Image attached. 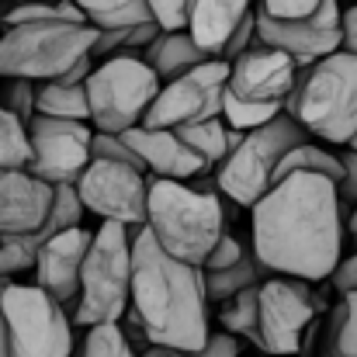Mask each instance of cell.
<instances>
[{
  "label": "cell",
  "mask_w": 357,
  "mask_h": 357,
  "mask_svg": "<svg viewBox=\"0 0 357 357\" xmlns=\"http://www.w3.org/2000/svg\"><path fill=\"white\" fill-rule=\"evenodd\" d=\"M347 219L340 212L337 184L316 174H291L278 181L250 208V246L257 260L278 278L326 281L344 264Z\"/></svg>",
  "instance_id": "6da1fadb"
},
{
  "label": "cell",
  "mask_w": 357,
  "mask_h": 357,
  "mask_svg": "<svg viewBox=\"0 0 357 357\" xmlns=\"http://www.w3.org/2000/svg\"><path fill=\"white\" fill-rule=\"evenodd\" d=\"M205 271L167 257L146 229L132 233V302L128 319L153 347L195 354L212 337Z\"/></svg>",
  "instance_id": "7a4b0ae2"
},
{
  "label": "cell",
  "mask_w": 357,
  "mask_h": 357,
  "mask_svg": "<svg viewBox=\"0 0 357 357\" xmlns=\"http://www.w3.org/2000/svg\"><path fill=\"white\" fill-rule=\"evenodd\" d=\"M146 233L156 239L167 257L191 267H205L208 253L229 233L226 198L219 191H198L181 181L149 177Z\"/></svg>",
  "instance_id": "3957f363"
},
{
  "label": "cell",
  "mask_w": 357,
  "mask_h": 357,
  "mask_svg": "<svg viewBox=\"0 0 357 357\" xmlns=\"http://www.w3.org/2000/svg\"><path fill=\"white\" fill-rule=\"evenodd\" d=\"M284 115L298 121L309 139L323 146H351L357 135V59L344 49L298 70Z\"/></svg>",
  "instance_id": "277c9868"
},
{
  "label": "cell",
  "mask_w": 357,
  "mask_h": 357,
  "mask_svg": "<svg viewBox=\"0 0 357 357\" xmlns=\"http://www.w3.org/2000/svg\"><path fill=\"white\" fill-rule=\"evenodd\" d=\"M87 21H28L0 31V80L56 84L98 45Z\"/></svg>",
  "instance_id": "5b68a950"
},
{
  "label": "cell",
  "mask_w": 357,
  "mask_h": 357,
  "mask_svg": "<svg viewBox=\"0 0 357 357\" xmlns=\"http://www.w3.org/2000/svg\"><path fill=\"white\" fill-rule=\"evenodd\" d=\"M132 302V229L101 222L80 274V298L73 309V326L91 330L121 323Z\"/></svg>",
  "instance_id": "8992f818"
},
{
  "label": "cell",
  "mask_w": 357,
  "mask_h": 357,
  "mask_svg": "<svg viewBox=\"0 0 357 357\" xmlns=\"http://www.w3.org/2000/svg\"><path fill=\"white\" fill-rule=\"evenodd\" d=\"M302 142H309V135L291 115H278L271 125L246 132L243 142L212 170L219 195L236 208H253L278 184L284 156Z\"/></svg>",
  "instance_id": "52a82bcc"
},
{
  "label": "cell",
  "mask_w": 357,
  "mask_h": 357,
  "mask_svg": "<svg viewBox=\"0 0 357 357\" xmlns=\"http://www.w3.org/2000/svg\"><path fill=\"white\" fill-rule=\"evenodd\" d=\"M160 77L139 56H112L101 59L87 80V105H91V128L101 135H125L139 128L156 94Z\"/></svg>",
  "instance_id": "ba28073f"
},
{
  "label": "cell",
  "mask_w": 357,
  "mask_h": 357,
  "mask_svg": "<svg viewBox=\"0 0 357 357\" xmlns=\"http://www.w3.org/2000/svg\"><path fill=\"white\" fill-rule=\"evenodd\" d=\"M10 357H73L77 337L70 312L38 284H10L0 295Z\"/></svg>",
  "instance_id": "9c48e42d"
},
{
  "label": "cell",
  "mask_w": 357,
  "mask_h": 357,
  "mask_svg": "<svg viewBox=\"0 0 357 357\" xmlns=\"http://www.w3.org/2000/svg\"><path fill=\"white\" fill-rule=\"evenodd\" d=\"M319 309L323 302L309 281L271 274L260 284V302H257V333H260L257 351H264L267 357L298 354L305 347L309 330L316 326Z\"/></svg>",
  "instance_id": "30bf717a"
},
{
  "label": "cell",
  "mask_w": 357,
  "mask_h": 357,
  "mask_svg": "<svg viewBox=\"0 0 357 357\" xmlns=\"http://www.w3.org/2000/svg\"><path fill=\"white\" fill-rule=\"evenodd\" d=\"M84 208L98 215L101 222H115L125 229H146V208H149V174L121 163L91 160V167L73 184Z\"/></svg>",
  "instance_id": "8fae6325"
},
{
  "label": "cell",
  "mask_w": 357,
  "mask_h": 357,
  "mask_svg": "<svg viewBox=\"0 0 357 357\" xmlns=\"http://www.w3.org/2000/svg\"><path fill=\"white\" fill-rule=\"evenodd\" d=\"M226 80H229V63L212 59V63L191 70L188 77L163 84L142 125H146V128H167V132H177V128H184V125L222 119Z\"/></svg>",
  "instance_id": "7c38bea8"
},
{
  "label": "cell",
  "mask_w": 357,
  "mask_h": 357,
  "mask_svg": "<svg viewBox=\"0 0 357 357\" xmlns=\"http://www.w3.org/2000/svg\"><path fill=\"white\" fill-rule=\"evenodd\" d=\"M28 139H31L28 174L49 188H73L80 181V174L91 167L94 128L84 121H59L35 115L28 121Z\"/></svg>",
  "instance_id": "4fadbf2b"
},
{
  "label": "cell",
  "mask_w": 357,
  "mask_h": 357,
  "mask_svg": "<svg viewBox=\"0 0 357 357\" xmlns=\"http://www.w3.org/2000/svg\"><path fill=\"white\" fill-rule=\"evenodd\" d=\"M340 14H344V3L340 0H326L305 21H274V17H267V14L257 10V42L284 52L298 70H309L319 59L340 52V45H344Z\"/></svg>",
  "instance_id": "5bb4252c"
},
{
  "label": "cell",
  "mask_w": 357,
  "mask_h": 357,
  "mask_svg": "<svg viewBox=\"0 0 357 357\" xmlns=\"http://www.w3.org/2000/svg\"><path fill=\"white\" fill-rule=\"evenodd\" d=\"M295 80H298V66L271 49V45H253L250 52H243L239 59L229 63V80H226V91L236 98V101H250V105H281L288 101V94L295 91Z\"/></svg>",
  "instance_id": "9a60e30c"
},
{
  "label": "cell",
  "mask_w": 357,
  "mask_h": 357,
  "mask_svg": "<svg viewBox=\"0 0 357 357\" xmlns=\"http://www.w3.org/2000/svg\"><path fill=\"white\" fill-rule=\"evenodd\" d=\"M94 243L91 229H70L63 236L49 239L38 253V264H35V284L56 298L70 316L77 309V298H80V274H84V260H87V250Z\"/></svg>",
  "instance_id": "2e32d148"
},
{
  "label": "cell",
  "mask_w": 357,
  "mask_h": 357,
  "mask_svg": "<svg viewBox=\"0 0 357 357\" xmlns=\"http://www.w3.org/2000/svg\"><path fill=\"white\" fill-rule=\"evenodd\" d=\"M52 191L28 170H0V239L38 233L49 222Z\"/></svg>",
  "instance_id": "e0dca14e"
},
{
  "label": "cell",
  "mask_w": 357,
  "mask_h": 357,
  "mask_svg": "<svg viewBox=\"0 0 357 357\" xmlns=\"http://www.w3.org/2000/svg\"><path fill=\"white\" fill-rule=\"evenodd\" d=\"M125 142L132 146V153L139 156L142 170L153 177V181H195L202 174H208V167L184 146V139L177 132H167V128H132L125 132Z\"/></svg>",
  "instance_id": "ac0fdd59"
},
{
  "label": "cell",
  "mask_w": 357,
  "mask_h": 357,
  "mask_svg": "<svg viewBox=\"0 0 357 357\" xmlns=\"http://www.w3.org/2000/svg\"><path fill=\"white\" fill-rule=\"evenodd\" d=\"M253 14H257V0H195L188 35L195 38L202 52H208L212 59H222L229 38Z\"/></svg>",
  "instance_id": "d6986e66"
},
{
  "label": "cell",
  "mask_w": 357,
  "mask_h": 357,
  "mask_svg": "<svg viewBox=\"0 0 357 357\" xmlns=\"http://www.w3.org/2000/svg\"><path fill=\"white\" fill-rule=\"evenodd\" d=\"M139 59L160 77V84L181 80V77H188L191 70L212 63V56L202 52L188 31H160Z\"/></svg>",
  "instance_id": "ffe728a7"
},
{
  "label": "cell",
  "mask_w": 357,
  "mask_h": 357,
  "mask_svg": "<svg viewBox=\"0 0 357 357\" xmlns=\"http://www.w3.org/2000/svg\"><path fill=\"white\" fill-rule=\"evenodd\" d=\"M177 135L184 139V146L208 167V174L236 149L243 142V132H233L222 119H208V121H198V125H184L177 128Z\"/></svg>",
  "instance_id": "44dd1931"
},
{
  "label": "cell",
  "mask_w": 357,
  "mask_h": 357,
  "mask_svg": "<svg viewBox=\"0 0 357 357\" xmlns=\"http://www.w3.org/2000/svg\"><path fill=\"white\" fill-rule=\"evenodd\" d=\"M267 278H271V271L257 260V253H253V246H250V250H246V257H243L239 264L226 267V271H215V274H205L208 302L222 305V302L236 298V295L250 291V288H260Z\"/></svg>",
  "instance_id": "7402d4cb"
},
{
  "label": "cell",
  "mask_w": 357,
  "mask_h": 357,
  "mask_svg": "<svg viewBox=\"0 0 357 357\" xmlns=\"http://www.w3.org/2000/svg\"><path fill=\"white\" fill-rule=\"evenodd\" d=\"M291 174H316V177H326V181L340 184V181H344V160H340L337 149H330V146L309 139V142L295 146V149L284 156V163H281V170H278V181H284V177H291Z\"/></svg>",
  "instance_id": "603a6c76"
},
{
  "label": "cell",
  "mask_w": 357,
  "mask_h": 357,
  "mask_svg": "<svg viewBox=\"0 0 357 357\" xmlns=\"http://www.w3.org/2000/svg\"><path fill=\"white\" fill-rule=\"evenodd\" d=\"M84 14L87 24H94L98 31H115V28H139L149 17L146 0H73Z\"/></svg>",
  "instance_id": "cb8c5ba5"
},
{
  "label": "cell",
  "mask_w": 357,
  "mask_h": 357,
  "mask_svg": "<svg viewBox=\"0 0 357 357\" xmlns=\"http://www.w3.org/2000/svg\"><path fill=\"white\" fill-rule=\"evenodd\" d=\"M35 112L42 119L59 121H84L91 125V105H87V87H66V84H42L38 87V105Z\"/></svg>",
  "instance_id": "d4e9b609"
},
{
  "label": "cell",
  "mask_w": 357,
  "mask_h": 357,
  "mask_svg": "<svg viewBox=\"0 0 357 357\" xmlns=\"http://www.w3.org/2000/svg\"><path fill=\"white\" fill-rule=\"evenodd\" d=\"M319 357H357V291L340 295L337 309L330 312Z\"/></svg>",
  "instance_id": "484cf974"
},
{
  "label": "cell",
  "mask_w": 357,
  "mask_h": 357,
  "mask_svg": "<svg viewBox=\"0 0 357 357\" xmlns=\"http://www.w3.org/2000/svg\"><path fill=\"white\" fill-rule=\"evenodd\" d=\"M257 302H260V288H250L236 298L222 302L219 305V326L222 333L236 337V340H250L253 347L260 344V333H257Z\"/></svg>",
  "instance_id": "4316f807"
},
{
  "label": "cell",
  "mask_w": 357,
  "mask_h": 357,
  "mask_svg": "<svg viewBox=\"0 0 357 357\" xmlns=\"http://www.w3.org/2000/svg\"><path fill=\"white\" fill-rule=\"evenodd\" d=\"M160 35V28L153 21L139 24V28H115V31H101L98 45H94V59H112V56H142L149 49V42Z\"/></svg>",
  "instance_id": "83f0119b"
},
{
  "label": "cell",
  "mask_w": 357,
  "mask_h": 357,
  "mask_svg": "<svg viewBox=\"0 0 357 357\" xmlns=\"http://www.w3.org/2000/svg\"><path fill=\"white\" fill-rule=\"evenodd\" d=\"M73 357H142V354L128 344L121 323H105V326L84 330V337L73 347Z\"/></svg>",
  "instance_id": "f1b7e54d"
},
{
  "label": "cell",
  "mask_w": 357,
  "mask_h": 357,
  "mask_svg": "<svg viewBox=\"0 0 357 357\" xmlns=\"http://www.w3.org/2000/svg\"><path fill=\"white\" fill-rule=\"evenodd\" d=\"M28 167H31L28 125L0 105V170H28Z\"/></svg>",
  "instance_id": "f546056e"
},
{
  "label": "cell",
  "mask_w": 357,
  "mask_h": 357,
  "mask_svg": "<svg viewBox=\"0 0 357 357\" xmlns=\"http://www.w3.org/2000/svg\"><path fill=\"white\" fill-rule=\"evenodd\" d=\"M278 115H284L281 105H250V101H236L229 91H226V98H222V121H226L233 132H243V135H246V132H257V128H264V125H271Z\"/></svg>",
  "instance_id": "4dcf8cb0"
},
{
  "label": "cell",
  "mask_w": 357,
  "mask_h": 357,
  "mask_svg": "<svg viewBox=\"0 0 357 357\" xmlns=\"http://www.w3.org/2000/svg\"><path fill=\"white\" fill-rule=\"evenodd\" d=\"M38 87H42V84L7 80V84L0 87V91H3V94H0V105H3V108H7L17 121H24V125H28V121L38 115V112H35V105H38Z\"/></svg>",
  "instance_id": "1f68e13d"
},
{
  "label": "cell",
  "mask_w": 357,
  "mask_h": 357,
  "mask_svg": "<svg viewBox=\"0 0 357 357\" xmlns=\"http://www.w3.org/2000/svg\"><path fill=\"white\" fill-rule=\"evenodd\" d=\"M191 3L195 0H146L149 17L160 31H188L191 21Z\"/></svg>",
  "instance_id": "d6a6232c"
},
{
  "label": "cell",
  "mask_w": 357,
  "mask_h": 357,
  "mask_svg": "<svg viewBox=\"0 0 357 357\" xmlns=\"http://www.w3.org/2000/svg\"><path fill=\"white\" fill-rule=\"evenodd\" d=\"M91 160H101V163H121V167H135V170H142V163H139V156L132 153V146L125 142V135H101V132H94Z\"/></svg>",
  "instance_id": "836d02e7"
},
{
  "label": "cell",
  "mask_w": 357,
  "mask_h": 357,
  "mask_svg": "<svg viewBox=\"0 0 357 357\" xmlns=\"http://www.w3.org/2000/svg\"><path fill=\"white\" fill-rule=\"evenodd\" d=\"M326 0H257V10L274 21H305L312 17Z\"/></svg>",
  "instance_id": "e575fe53"
},
{
  "label": "cell",
  "mask_w": 357,
  "mask_h": 357,
  "mask_svg": "<svg viewBox=\"0 0 357 357\" xmlns=\"http://www.w3.org/2000/svg\"><path fill=\"white\" fill-rule=\"evenodd\" d=\"M246 243L239 236H233V233H226V236L219 239V246L208 253V260H205V274H215V271H226V267H233V264H239L243 257H246Z\"/></svg>",
  "instance_id": "d590c367"
},
{
  "label": "cell",
  "mask_w": 357,
  "mask_h": 357,
  "mask_svg": "<svg viewBox=\"0 0 357 357\" xmlns=\"http://www.w3.org/2000/svg\"><path fill=\"white\" fill-rule=\"evenodd\" d=\"M340 160H344V181L337 184V198H340V212L347 219L357 205V153L354 149H340Z\"/></svg>",
  "instance_id": "8d00e7d4"
},
{
  "label": "cell",
  "mask_w": 357,
  "mask_h": 357,
  "mask_svg": "<svg viewBox=\"0 0 357 357\" xmlns=\"http://www.w3.org/2000/svg\"><path fill=\"white\" fill-rule=\"evenodd\" d=\"M257 45V14L253 17H246L243 24H239V31L229 38V45H226V52H222V63H233L239 59L243 52H250Z\"/></svg>",
  "instance_id": "74e56055"
},
{
  "label": "cell",
  "mask_w": 357,
  "mask_h": 357,
  "mask_svg": "<svg viewBox=\"0 0 357 357\" xmlns=\"http://www.w3.org/2000/svg\"><path fill=\"white\" fill-rule=\"evenodd\" d=\"M188 357H239V340L219 330V333H212L205 340L202 351H195V354H188Z\"/></svg>",
  "instance_id": "f35d334b"
},
{
  "label": "cell",
  "mask_w": 357,
  "mask_h": 357,
  "mask_svg": "<svg viewBox=\"0 0 357 357\" xmlns=\"http://www.w3.org/2000/svg\"><path fill=\"white\" fill-rule=\"evenodd\" d=\"M340 35H344V52L357 59V3H347L340 14Z\"/></svg>",
  "instance_id": "ab89813d"
},
{
  "label": "cell",
  "mask_w": 357,
  "mask_h": 357,
  "mask_svg": "<svg viewBox=\"0 0 357 357\" xmlns=\"http://www.w3.org/2000/svg\"><path fill=\"white\" fill-rule=\"evenodd\" d=\"M333 284H337V291L340 295H347V291H357V250L351 257H344V264L337 267V274H333Z\"/></svg>",
  "instance_id": "60d3db41"
},
{
  "label": "cell",
  "mask_w": 357,
  "mask_h": 357,
  "mask_svg": "<svg viewBox=\"0 0 357 357\" xmlns=\"http://www.w3.org/2000/svg\"><path fill=\"white\" fill-rule=\"evenodd\" d=\"M0 357H10V344H7V323H3V312H0Z\"/></svg>",
  "instance_id": "b9f144b4"
},
{
  "label": "cell",
  "mask_w": 357,
  "mask_h": 357,
  "mask_svg": "<svg viewBox=\"0 0 357 357\" xmlns=\"http://www.w3.org/2000/svg\"><path fill=\"white\" fill-rule=\"evenodd\" d=\"M142 357H188V354H181V351H167V347H149Z\"/></svg>",
  "instance_id": "7bdbcfd3"
},
{
  "label": "cell",
  "mask_w": 357,
  "mask_h": 357,
  "mask_svg": "<svg viewBox=\"0 0 357 357\" xmlns=\"http://www.w3.org/2000/svg\"><path fill=\"white\" fill-rule=\"evenodd\" d=\"M347 236L354 239V250H357V205H354V212L347 215Z\"/></svg>",
  "instance_id": "ee69618b"
},
{
  "label": "cell",
  "mask_w": 357,
  "mask_h": 357,
  "mask_svg": "<svg viewBox=\"0 0 357 357\" xmlns=\"http://www.w3.org/2000/svg\"><path fill=\"white\" fill-rule=\"evenodd\" d=\"M3 3H63V0H3Z\"/></svg>",
  "instance_id": "f6af8a7d"
},
{
  "label": "cell",
  "mask_w": 357,
  "mask_h": 357,
  "mask_svg": "<svg viewBox=\"0 0 357 357\" xmlns=\"http://www.w3.org/2000/svg\"><path fill=\"white\" fill-rule=\"evenodd\" d=\"M10 284H14V281H7V278H0V295H3V291H7Z\"/></svg>",
  "instance_id": "bcb514c9"
},
{
  "label": "cell",
  "mask_w": 357,
  "mask_h": 357,
  "mask_svg": "<svg viewBox=\"0 0 357 357\" xmlns=\"http://www.w3.org/2000/svg\"><path fill=\"white\" fill-rule=\"evenodd\" d=\"M347 149H354V153H357V135H354V139H351V146H347Z\"/></svg>",
  "instance_id": "7dc6e473"
},
{
  "label": "cell",
  "mask_w": 357,
  "mask_h": 357,
  "mask_svg": "<svg viewBox=\"0 0 357 357\" xmlns=\"http://www.w3.org/2000/svg\"><path fill=\"white\" fill-rule=\"evenodd\" d=\"M340 3H357V0H340Z\"/></svg>",
  "instance_id": "c3c4849f"
},
{
  "label": "cell",
  "mask_w": 357,
  "mask_h": 357,
  "mask_svg": "<svg viewBox=\"0 0 357 357\" xmlns=\"http://www.w3.org/2000/svg\"><path fill=\"white\" fill-rule=\"evenodd\" d=\"M0 87H3V80H0Z\"/></svg>",
  "instance_id": "681fc988"
},
{
  "label": "cell",
  "mask_w": 357,
  "mask_h": 357,
  "mask_svg": "<svg viewBox=\"0 0 357 357\" xmlns=\"http://www.w3.org/2000/svg\"><path fill=\"white\" fill-rule=\"evenodd\" d=\"M0 3H3V0H0Z\"/></svg>",
  "instance_id": "f907efd6"
}]
</instances>
